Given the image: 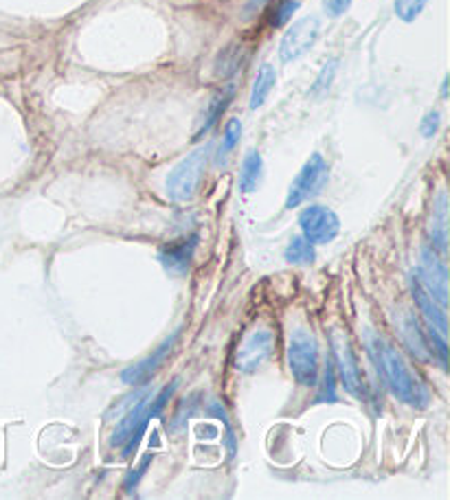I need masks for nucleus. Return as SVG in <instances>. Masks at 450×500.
<instances>
[{
	"mask_svg": "<svg viewBox=\"0 0 450 500\" xmlns=\"http://www.w3.org/2000/svg\"><path fill=\"white\" fill-rule=\"evenodd\" d=\"M367 349H369L371 360H374L385 385L400 402L413 406V409H424L429 404L427 386L411 371L403 353L394 344L386 343L378 334L369 332L367 334Z\"/></svg>",
	"mask_w": 450,
	"mask_h": 500,
	"instance_id": "f257e3e1",
	"label": "nucleus"
},
{
	"mask_svg": "<svg viewBox=\"0 0 450 500\" xmlns=\"http://www.w3.org/2000/svg\"><path fill=\"white\" fill-rule=\"evenodd\" d=\"M176 385L178 382L174 380L172 385L163 388L157 397H152V393L149 391L141 393V395L137 397L139 400L137 404L128 411V415L123 417V421L119 424V428L115 430L113 439H110V445H113V448L115 445H123V456L132 454V450H137L139 441H141L143 432H145V428H148L149 421H152L158 412L166 409L169 397H172L174 391H176Z\"/></svg>",
	"mask_w": 450,
	"mask_h": 500,
	"instance_id": "f03ea898",
	"label": "nucleus"
},
{
	"mask_svg": "<svg viewBox=\"0 0 450 500\" xmlns=\"http://www.w3.org/2000/svg\"><path fill=\"white\" fill-rule=\"evenodd\" d=\"M211 149L214 145L207 143L202 148L193 149L190 157H185L176 167L169 172L167 176V193L172 200L187 202L196 196L198 187H200L202 178H205L207 163H209Z\"/></svg>",
	"mask_w": 450,
	"mask_h": 500,
	"instance_id": "7ed1b4c3",
	"label": "nucleus"
},
{
	"mask_svg": "<svg viewBox=\"0 0 450 500\" xmlns=\"http://www.w3.org/2000/svg\"><path fill=\"white\" fill-rule=\"evenodd\" d=\"M290 373L301 386H314L318 377V344L306 329L290 332L288 343Z\"/></svg>",
	"mask_w": 450,
	"mask_h": 500,
	"instance_id": "20e7f679",
	"label": "nucleus"
},
{
	"mask_svg": "<svg viewBox=\"0 0 450 500\" xmlns=\"http://www.w3.org/2000/svg\"><path fill=\"white\" fill-rule=\"evenodd\" d=\"M330 169H327L326 158L321 154H312L297 174L294 182L290 184L288 198H285V208H297L299 205L308 200V198L317 196L323 187H326Z\"/></svg>",
	"mask_w": 450,
	"mask_h": 500,
	"instance_id": "39448f33",
	"label": "nucleus"
},
{
	"mask_svg": "<svg viewBox=\"0 0 450 500\" xmlns=\"http://www.w3.org/2000/svg\"><path fill=\"white\" fill-rule=\"evenodd\" d=\"M275 349V332L270 327H258L242 341L235 352V369L253 373L270 358Z\"/></svg>",
	"mask_w": 450,
	"mask_h": 500,
	"instance_id": "423d86ee",
	"label": "nucleus"
},
{
	"mask_svg": "<svg viewBox=\"0 0 450 500\" xmlns=\"http://www.w3.org/2000/svg\"><path fill=\"white\" fill-rule=\"evenodd\" d=\"M318 31H321V22L314 16L301 18V21L294 22L284 33L282 45H279V57H282L284 64L306 55L310 48L314 47V42L318 40Z\"/></svg>",
	"mask_w": 450,
	"mask_h": 500,
	"instance_id": "0eeeda50",
	"label": "nucleus"
},
{
	"mask_svg": "<svg viewBox=\"0 0 450 500\" xmlns=\"http://www.w3.org/2000/svg\"><path fill=\"white\" fill-rule=\"evenodd\" d=\"M413 296L420 312H422V317L427 318L430 334H433V338L437 341V352H439V358H442V364H446V336H448L446 309H444L442 305H437V301L429 294V290L424 288L420 279H413Z\"/></svg>",
	"mask_w": 450,
	"mask_h": 500,
	"instance_id": "6e6552de",
	"label": "nucleus"
},
{
	"mask_svg": "<svg viewBox=\"0 0 450 500\" xmlns=\"http://www.w3.org/2000/svg\"><path fill=\"white\" fill-rule=\"evenodd\" d=\"M299 226H301L303 237L310 244H330L334 237L341 231V222H338L336 213L326 207H308L303 208L299 216Z\"/></svg>",
	"mask_w": 450,
	"mask_h": 500,
	"instance_id": "1a4fd4ad",
	"label": "nucleus"
},
{
	"mask_svg": "<svg viewBox=\"0 0 450 500\" xmlns=\"http://www.w3.org/2000/svg\"><path fill=\"white\" fill-rule=\"evenodd\" d=\"M332 347H334V360H336L338 376H341L343 386L356 397H365V385H362L361 369H358L356 356L352 352L350 343L343 336L341 332H334L332 336Z\"/></svg>",
	"mask_w": 450,
	"mask_h": 500,
	"instance_id": "9d476101",
	"label": "nucleus"
},
{
	"mask_svg": "<svg viewBox=\"0 0 450 500\" xmlns=\"http://www.w3.org/2000/svg\"><path fill=\"white\" fill-rule=\"evenodd\" d=\"M420 276H422V285L429 290V294H433V299L437 301L442 308H446L448 303V270L446 264L439 259L430 249L422 250V268H420Z\"/></svg>",
	"mask_w": 450,
	"mask_h": 500,
	"instance_id": "9b49d317",
	"label": "nucleus"
},
{
	"mask_svg": "<svg viewBox=\"0 0 450 500\" xmlns=\"http://www.w3.org/2000/svg\"><path fill=\"white\" fill-rule=\"evenodd\" d=\"M178 336H181V329H176L172 336L166 338V343H163L158 349H154V352L149 353L148 358H143L141 362H137V364H132V367L125 369V371L121 373V380H123L125 385L134 386V385H141V382L148 380V377H152V373L161 367L163 360H166V358L169 356V352L174 349V344L178 343Z\"/></svg>",
	"mask_w": 450,
	"mask_h": 500,
	"instance_id": "f8f14e48",
	"label": "nucleus"
},
{
	"mask_svg": "<svg viewBox=\"0 0 450 500\" xmlns=\"http://www.w3.org/2000/svg\"><path fill=\"white\" fill-rule=\"evenodd\" d=\"M196 244H198V235H191L190 240L169 242V244L163 246L161 252H158V261H161L163 268H166L169 275H178V276L185 275L187 270H190Z\"/></svg>",
	"mask_w": 450,
	"mask_h": 500,
	"instance_id": "ddd939ff",
	"label": "nucleus"
},
{
	"mask_svg": "<svg viewBox=\"0 0 450 500\" xmlns=\"http://www.w3.org/2000/svg\"><path fill=\"white\" fill-rule=\"evenodd\" d=\"M277 84V75H275V69L270 64H261V69L258 71V77L253 81V90H250V110H258L264 106V101L268 99L270 90L275 89Z\"/></svg>",
	"mask_w": 450,
	"mask_h": 500,
	"instance_id": "4468645a",
	"label": "nucleus"
},
{
	"mask_svg": "<svg viewBox=\"0 0 450 500\" xmlns=\"http://www.w3.org/2000/svg\"><path fill=\"white\" fill-rule=\"evenodd\" d=\"M448 200L446 193H439L437 202L433 205V225H430V237H433V244L439 250H446V225H448Z\"/></svg>",
	"mask_w": 450,
	"mask_h": 500,
	"instance_id": "2eb2a0df",
	"label": "nucleus"
},
{
	"mask_svg": "<svg viewBox=\"0 0 450 500\" xmlns=\"http://www.w3.org/2000/svg\"><path fill=\"white\" fill-rule=\"evenodd\" d=\"M261 169H264V163H261L259 152L246 154L244 163H242V172H240V191L253 193L255 189H258L259 178H261Z\"/></svg>",
	"mask_w": 450,
	"mask_h": 500,
	"instance_id": "dca6fc26",
	"label": "nucleus"
},
{
	"mask_svg": "<svg viewBox=\"0 0 450 500\" xmlns=\"http://www.w3.org/2000/svg\"><path fill=\"white\" fill-rule=\"evenodd\" d=\"M400 329H403V336H404V343L409 344L411 352L415 353V356L420 358V360H427L429 358V352H427V343H424V336L422 332H420L418 327V320H415L411 314H404L403 317V325H400Z\"/></svg>",
	"mask_w": 450,
	"mask_h": 500,
	"instance_id": "f3484780",
	"label": "nucleus"
},
{
	"mask_svg": "<svg viewBox=\"0 0 450 500\" xmlns=\"http://www.w3.org/2000/svg\"><path fill=\"white\" fill-rule=\"evenodd\" d=\"M231 97H233V89H226L225 92H217V95L214 97V99H211L209 108H207V116H205V121H202L200 130H198V137H200V134H205V132H209V130L214 128L216 121L220 119V114L225 113L226 106H229Z\"/></svg>",
	"mask_w": 450,
	"mask_h": 500,
	"instance_id": "a211bd4d",
	"label": "nucleus"
},
{
	"mask_svg": "<svg viewBox=\"0 0 450 500\" xmlns=\"http://www.w3.org/2000/svg\"><path fill=\"white\" fill-rule=\"evenodd\" d=\"M285 261L299 266L312 264L314 261L312 244H310L306 237H294V240L288 244V249H285Z\"/></svg>",
	"mask_w": 450,
	"mask_h": 500,
	"instance_id": "6ab92c4d",
	"label": "nucleus"
},
{
	"mask_svg": "<svg viewBox=\"0 0 450 500\" xmlns=\"http://www.w3.org/2000/svg\"><path fill=\"white\" fill-rule=\"evenodd\" d=\"M395 13H398L400 21L413 22L420 13L427 7V0H395Z\"/></svg>",
	"mask_w": 450,
	"mask_h": 500,
	"instance_id": "aec40b11",
	"label": "nucleus"
},
{
	"mask_svg": "<svg viewBox=\"0 0 450 500\" xmlns=\"http://www.w3.org/2000/svg\"><path fill=\"white\" fill-rule=\"evenodd\" d=\"M240 53L242 48L237 47L222 51L220 57H217V75H233V72L240 69Z\"/></svg>",
	"mask_w": 450,
	"mask_h": 500,
	"instance_id": "412c9836",
	"label": "nucleus"
},
{
	"mask_svg": "<svg viewBox=\"0 0 450 500\" xmlns=\"http://www.w3.org/2000/svg\"><path fill=\"white\" fill-rule=\"evenodd\" d=\"M240 137H242L240 119H231L225 128V139H222V145H220V157H226V154L233 152L235 145L240 143Z\"/></svg>",
	"mask_w": 450,
	"mask_h": 500,
	"instance_id": "4be33fe9",
	"label": "nucleus"
},
{
	"mask_svg": "<svg viewBox=\"0 0 450 500\" xmlns=\"http://www.w3.org/2000/svg\"><path fill=\"white\" fill-rule=\"evenodd\" d=\"M299 7H301L299 0H282V3L277 4V9H275L270 24H273V27H282V24H285L294 16V12H297Z\"/></svg>",
	"mask_w": 450,
	"mask_h": 500,
	"instance_id": "5701e85b",
	"label": "nucleus"
},
{
	"mask_svg": "<svg viewBox=\"0 0 450 500\" xmlns=\"http://www.w3.org/2000/svg\"><path fill=\"white\" fill-rule=\"evenodd\" d=\"M336 69H338V60H330L326 66H323L321 75L317 77V81H314L312 86V95H321V92H326L330 89L334 75H336Z\"/></svg>",
	"mask_w": 450,
	"mask_h": 500,
	"instance_id": "b1692460",
	"label": "nucleus"
},
{
	"mask_svg": "<svg viewBox=\"0 0 450 500\" xmlns=\"http://www.w3.org/2000/svg\"><path fill=\"white\" fill-rule=\"evenodd\" d=\"M439 123H442V116H439L437 110H433V113L424 116L422 125H420V132H422L427 139H430L439 130Z\"/></svg>",
	"mask_w": 450,
	"mask_h": 500,
	"instance_id": "393cba45",
	"label": "nucleus"
},
{
	"mask_svg": "<svg viewBox=\"0 0 450 500\" xmlns=\"http://www.w3.org/2000/svg\"><path fill=\"white\" fill-rule=\"evenodd\" d=\"M350 4H352V0H323V7H326V12L334 18L343 16V13L350 9Z\"/></svg>",
	"mask_w": 450,
	"mask_h": 500,
	"instance_id": "a878e982",
	"label": "nucleus"
},
{
	"mask_svg": "<svg viewBox=\"0 0 450 500\" xmlns=\"http://www.w3.org/2000/svg\"><path fill=\"white\" fill-rule=\"evenodd\" d=\"M318 402H336V393H334V367L327 364V371H326V388H323L321 397Z\"/></svg>",
	"mask_w": 450,
	"mask_h": 500,
	"instance_id": "bb28decb",
	"label": "nucleus"
}]
</instances>
